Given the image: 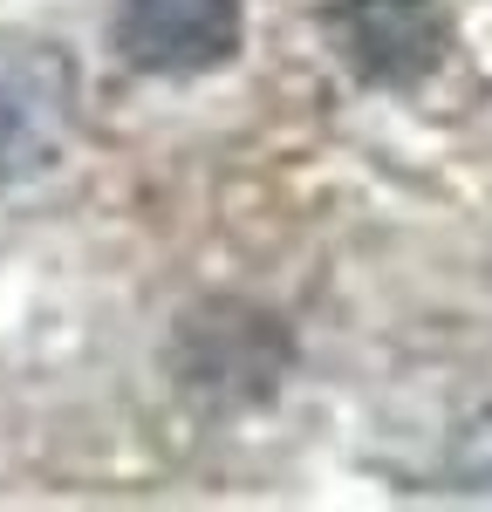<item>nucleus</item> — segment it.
Segmentation results:
<instances>
[{"mask_svg": "<svg viewBox=\"0 0 492 512\" xmlns=\"http://www.w3.org/2000/svg\"><path fill=\"white\" fill-rule=\"evenodd\" d=\"M322 28L342 69L369 89H417L451 48L445 0H328Z\"/></svg>", "mask_w": 492, "mask_h": 512, "instance_id": "1", "label": "nucleus"}, {"mask_svg": "<svg viewBox=\"0 0 492 512\" xmlns=\"http://www.w3.org/2000/svg\"><path fill=\"white\" fill-rule=\"evenodd\" d=\"M110 41L144 76H212L246 48L240 0H117Z\"/></svg>", "mask_w": 492, "mask_h": 512, "instance_id": "2", "label": "nucleus"}]
</instances>
